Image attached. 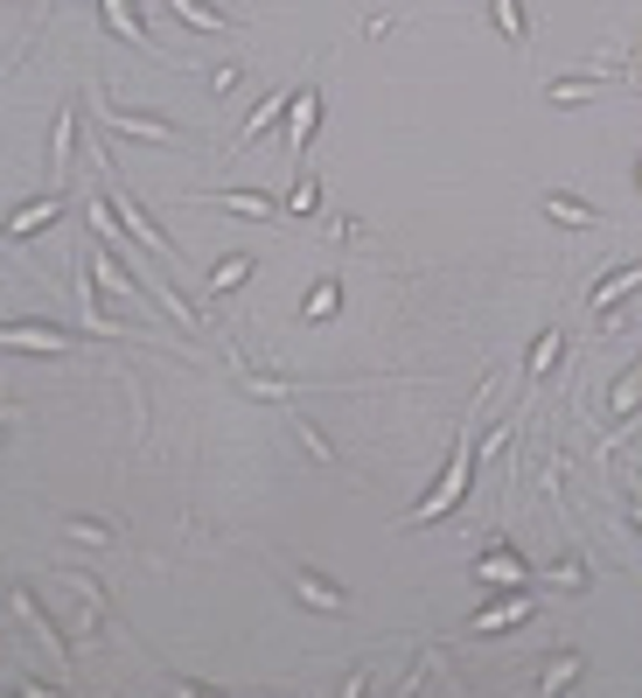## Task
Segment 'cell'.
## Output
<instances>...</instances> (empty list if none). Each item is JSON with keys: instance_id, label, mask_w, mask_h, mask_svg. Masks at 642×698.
<instances>
[{"instance_id": "cell-1", "label": "cell", "mask_w": 642, "mask_h": 698, "mask_svg": "<svg viewBox=\"0 0 642 698\" xmlns=\"http://www.w3.org/2000/svg\"><path fill=\"white\" fill-rule=\"evenodd\" d=\"M475 461H482V440L461 426V433H455V455H447V476L426 489V503H412L405 524H440V517H455L461 496H468V482H475Z\"/></svg>"}, {"instance_id": "cell-2", "label": "cell", "mask_w": 642, "mask_h": 698, "mask_svg": "<svg viewBox=\"0 0 642 698\" xmlns=\"http://www.w3.org/2000/svg\"><path fill=\"white\" fill-rule=\"evenodd\" d=\"M105 203H112V210H119L126 224H134V238H140V244H147V252H154V259H161V266H182V252H175V244H168V238H161V224H154V217H147V210H140V203H134V196H126V188H112V196H105Z\"/></svg>"}, {"instance_id": "cell-3", "label": "cell", "mask_w": 642, "mask_h": 698, "mask_svg": "<svg viewBox=\"0 0 642 698\" xmlns=\"http://www.w3.org/2000/svg\"><path fill=\"white\" fill-rule=\"evenodd\" d=\"M99 14H105V28L119 35V43H134L140 56H161V43H154L147 22H140V0H99Z\"/></svg>"}, {"instance_id": "cell-4", "label": "cell", "mask_w": 642, "mask_h": 698, "mask_svg": "<svg viewBox=\"0 0 642 698\" xmlns=\"http://www.w3.org/2000/svg\"><path fill=\"white\" fill-rule=\"evenodd\" d=\"M475 580H482V587H524V580H538V565L524 552H509V545H496V552L475 559Z\"/></svg>"}, {"instance_id": "cell-5", "label": "cell", "mask_w": 642, "mask_h": 698, "mask_svg": "<svg viewBox=\"0 0 642 698\" xmlns=\"http://www.w3.org/2000/svg\"><path fill=\"white\" fill-rule=\"evenodd\" d=\"M531 615H538V600L524 594V587H509V594L496 600V608H482L475 621H468V629H475V636H503V629H524Z\"/></svg>"}, {"instance_id": "cell-6", "label": "cell", "mask_w": 642, "mask_h": 698, "mask_svg": "<svg viewBox=\"0 0 642 698\" xmlns=\"http://www.w3.org/2000/svg\"><path fill=\"white\" fill-rule=\"evenodd\" d=\"M314 126H321V84H300V91H294V105H287V147H294V161L308 155Z\"/></svg>"}, {"instance_id": "cell-7", "label": "cell", "mask_w": 642, "mask_h": 698, "mask_svg": "<svg viewBox=\"0 0 642 698\" xmlns=\"http://www.w3.org/2000/svg\"><path fill=\"white\" fill-rule=\"evenodd\" d=\"M105 126H112V134L147 140V147H175V140H182V134H175V119H154V112H105Z\"/></svg>"}, {"instance_id": "cell-8", "label": "cell", "mask_w": 642, "mask_h": 698, "mask_svg": "<svg viewBox=\"0 0 642 698\" xmlns=\"http://www.w3.org/2000/svg\"><path fill=\"white\" fill-rule=\"evenodd\" d=\"M294 594H300V600H308V608H314V615H343V608H349V594H343V587H335V580H329V573H308V565H300V573H294Z\"/></svg>"}, {"instance_id": "cell-9", "label": "cell", "mask_w": 642, "mask_h": 698, "mask_svg": "<svg viewBox=\"0 0 642 698\" xmlns=\"http://www.w3.org/2000/svg\"><path fill=\"white\" fill-rule=\"evenodd\" d=\"M8 350H43V356H56V350H78V335H64V329H43V322H8V335H0Z\"/></svg>"}, {"instance_id": "cell-10", "label": "cell", "mask_w": 642, "mask_h": 698, "mask_svg": "<svg viewBox=\"0 0 642 698\" xmlns=\"http://www.w3.org/2000/svg\"><path fill=\"white\" fill-rule=\"evenodd\" d=\"M544 217L565 224V231H600V210L580 203V196H565V188H544Z\"/></svg>"}, {"instance_id": "cell-11", "label": "cell", "mask_w": 642, "mask_h": 698, "mask_svg": "<svg viewBox=\"0 0 642 698\" xmlns=\"http://www.w3.org/2000/svg\"><path fill=\"white\" fill-rule=\"evenodd\" d=\"M56 210H64V188H49V196H35V203H22V210L8 217V238H14V244H28V238H35V231H43V224L56 217Z\"/></svg>"}, {"instance_id": "cell-12", "label": "cell", "mask_w": 642, "mask_h": 698, "mask_svg": "<svg viewBox=\"0 0 642 698\" xmlns=\"http://www.w3.org/2000/svg\"><path fill=\"white\" fill-rule=\"evenodd\" d=\"M559 356H565V335H559V329H544L538 343H531V364H524V391H538L544 377L559 370Z\"/></svg>"}, {"instance_id": "cell-13", "label": "cell", "mask_w": 642, "mask_h": 698, "mask_svg": "<svg viewBox=\"0 0 642 698\" xmlns=\"http://www.w3.org/2000/svg\"><path fill=\"white\" fill-rule=\"evenodd\" d=\"M217 210H238V217H252V224H273L279 217V203L273 196H259V188H223V196H210Z\"/></svg>"}, {"instance_id": "cell-14", "label": "cell", "mask_w": 642, "mask_h": 698, "mask_svg": "<svg viewBox=\"0 0 642 698\" xmlns=\"http://www.w3.org/2000/svg\"><path fill=\"white\" fill-rule=\"evenodd\" d=\"M168 8H175V22H188V28H210V35H231V28H238V14L203 8V0H168Z\"/></svg>"}, {"instance_id": "cell-15", "label": "cell", "mask_w": 642, "mask_h": 698, "mask_svg": "<svg viewBox=\"0 0 642 698\" xmlns=\"http://www.w3.org/2000/svg\"><path fill=\"white\" fill-rule=\"evenodd\" d=\"M287 105H294V91H273V99H259V112H252V119H244L238 147H252L259 134H266V126H279V119H287Z\"/></svg>"}, {"instance_id": "cell-16", "label": "cell", "mask_w": 642, "mask_h": 698, "mask_svg": "<svg viewBox=\"0 0 642 698\" xmlns=\"http://www.w3.org/2000/svg\"><path fill=\"white\" fill-rule=\"evenodd\" d=\"M335 308H343V279H314V294H308V308H300V322H308V329H321Z\"/></svg>"}, {"instance_id": "cell-17", "label": "cell", "mask_w": 642, "mask_h": 698, "mask_svg": "<svg viewBox=\"0 0 642 698\" xmlns=\"http://www.w3.org/2000/svg\"><path fill=\"white\" fill-rule=\"evenodd\" d=\"M489 14H496V28H503V43H531V22H524V0H489Z\"/></svg>"}, {"instance_id": "cell-18", "label": "cell", "mask_w": 642, "mask_h": 698, "mask_svg": "<svg viewBox=\"0 0 642 698\" xmlns=\"http://www.w3.org/2000/svg\"><path fill=\"white\" fill-rule=\"evenodd\" d=\"M635 287H642V266H621V273H608V279L594 287V314H608L615 300H621V294H635Z\"/></svg>"}, {"instance_id": "cell-19", "label": "cell", "mask_w": 642, "mask_h": 698, "mask_svg": "<svg viewBox=\"0 0 642 698\" xmlns=\"http://www.w3.org/2000/svg\"><path fill=\"white\" fill-rule=\"evenodd\" d=\"M580 671H587V664H580V656H573V650H559V656H552V664H544V671H538V691H544V698H552V691H565V685H573V677H580Z\"/></svg>"}, {"instance_id": "cell-20", "label": "cell", "mask_w": 642, "mask_h": 698, "mask_svg": "<svg viewBox=\"0 0 642 698\" xmlns=\"http://www.w3.org/2000/svg\"><path fill=\"white\" fill-rule=\"evenodd\" d=\"M244 279H252V252H244V259L231 252V259H223V266L210 273V294H231V287H244Z\"/></svg>"}, {"instance_id": "cell-21", "label": "cell", "mask_w": 642, "mask_h": 698, "mask_svg": "<svg viewBox=\"0 0 642 698\" xmlns=\"http://www.w3.org/2000/svg\"><path fill=\"white\" fill-rule=\"evenodd\" d=\"M608 405H615V420H629V412H642V370H629V377H621Z\"/></svg>"}, {"instance_id": "cell-22", "label": "cell", "mask_w": 642, "mask_h": 698, "mask_svg": "<svg viewBox=\"0 0 642 698\" xmlns=\"http://www.w3.org/2000/svg\"><path fill=\"white\" fill-rule=\"evenodd\" d=\"M314 203H321V182H314V175H294V188H287V210H294V217H308Z\"/></svg>"}, {"instance_id": "cell-23", "label": "cell", "mask_w": 642, "mask_h": 698, "mask_svg": "<svg viewBox=\"0 0 642 698\" xmlns=\"http://www.w3.org/2000/svg\"><path fill=\"white\" fill-rule=\"evenodd\" d=\"M70 538H78V545H112L119 531H112L105 517H78V524H70Z\"/></svg>"}, {"instance_id": "cell-24", "label": "cell", "mask_w": 642, "mask_h": 698, "mask_svg": "<svg viewBox=\"0 0 642 698\" xmlns=\"http://www.w3.org/2000/svg\"><path fill=\"white\" fill-rule=\"evenodd\" d=\"M538 580H559V587H587V565H573V559H565V565H538Z\"/></svg>"}, {"instance_id": "cell-25", "label": "cell", "mask_w": 642, "mask_h": 698, "mask_svg": "<svg viewBox=\"0 0 642 698\" xmlns=\"http://www.w3.org/2000/svg\"><path fill=\"white\" fill-rule=\"evenodd\" d=\"M294 433H300V447H308V455H314V461H335V447H329V440H321V433H314L308 420H300Z\"/></svg>"}, {"instance_id": "cell-26", "label": "cell", "mask_w": 642, "mask_h": 698, "mask_svg": "<svg viewBox=\"0 0 642 698\" xmlns=\"http://www.w3.org/2000/svg\"><path fill=\"white\" fill-rule=\"evenodd\" d=\"M635 524H642V482H635Z\"/></svg>"}, {"instance_id": "cell-27", "label": "cell", "mask_w": 642, "mask_h": 698, "mask_svg": "<svg viewBox=\"0 0 642 698\" xmlns=\"http://www.w3.org/2000/svg\"><path fill=\"white\" fill-rule=\"evenodd\" d=\"M635 188H642V168H635Z\"/></svg>"}]
</instances>
